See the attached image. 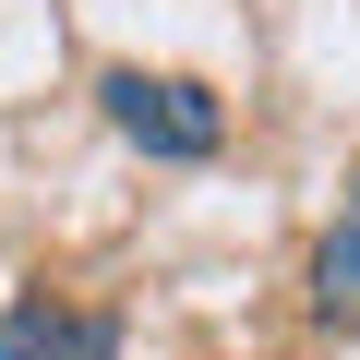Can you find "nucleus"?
Wrapping results in <instances>:
<instances>
[{
    "mask_svg": "<svg viewBox=\"0 0 360 360\" xmlns=\"http://www.w3.org/2000/svg\"><path fill=\"white\" fill-rule=\"evenodd\" d=\"M108 120L144 156H217V132H229V108L193 72H108Z\"/></svg>",
    "mask_w": 360,
    "mask_h": 360,
    "instance_id": "nucleus-1",
    "label": "nucleus"
},
{
    "mask_svg": "<svg viewBox=\"0 0 360 360\" xmlns=\"http://www.w3.org/2000/svg\"><path fill=\"white\" fill-rule=\"evenodd\" d=\"M0 360H120V324L108 312H60V300H25L0 324Z\"/></svg>",
    "mask_w": 360,
    "mask_h": 360,
    "instance_id": "nucleus-2",
    "label": "nucleus"
},
{
    "mask_svg": "<svg viewBox=\"0 0 360 360\" xmlns=\"http://www.w3.org/2000/svg\"><path fill=\"white\" fill-rule=\"evenodd\" d=\"M312 312H324L336 336H360V168H348L336 229H324V252H312Z\"/></svg>",
    "mask_w": 360,
    "mask_h": 360,
    "instance_id": "nucleus-3",
    "label": "nucleus"
}]
</instances>
